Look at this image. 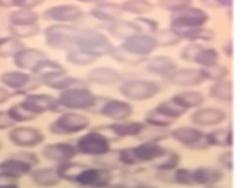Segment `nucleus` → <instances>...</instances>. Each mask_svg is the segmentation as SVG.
Instances as JSON below:
<instances>
[{"mask_svg":"<svg viewBox=\"0 0 249 188\" xmlns=\"http://www.w3.org/2000/svg\"><path fill=\"white\" fill-rule=\"evenodd\" d=\"M205 80L218 82L226 80L229 74V69L225 66L220 65L219 64L208 68H200Z\"/></svg>","mask_w":249,"mask_h":188,"instance_id":"obj_32","label":"nucleus"},{"mask_svg":"<svg viewBox=\"0 0 249 188\" xmlns=\"http://www.w3.org/2000/svg\"><path fill=\"white\" fill-rule=\"evenodd\" d=\"M164 154L165 152L161 146L154 142H145L133 148L122 150L120 158L124 164L133 165L138 162L157 160Z\"/></svg>","mask_w":249,"mask_h":188,"instance_id":"obj_2","label":"nucleus"},{"mask_svg":"<svg viewBox=\"0 0 249 188\" xmlns=\"http://www.w3.org/2000/svg\"><path fill=\"white\" fill-rule=\"evenodd\" d=\"M155 109L173 120L180 118L187 111V109L179 105L173 99L161 102Z\"/></svg>","mask_w":249,"mask_h":188,"instance_id":"obj_29","label":"nucleus"},{"mask_svg":"<svg viewBox=\"0 0 249 188\" xmlns=\"http://www.w3.org/2000/svg\"><path fill=\"white\" fill-rule=\"evenodd\" d=\"M172 137L184 145L193 147L202 142L204 134L196 128L181 127L174 130L172 133Z\"/></svg>","mask_w":249,"mask_h":188,"instance_id":"obj_18","label":"nucleus"},{"mask_svg":"<svg viewBox=\"0 0 249 188\" xmlns=\"http://www.w3.org/2000/svg\"><path fill=\"white\" fill-rule=\"evenodd\" d=\"M123 12L122 5L117 3L103 2L93 10L92 14L99 20L111 23L120 20Z\"/></svg>","mask_w":249,"mask_h":188,"instance_id":"obj_16","label":"nucleus"},{"mask_svg":"<svg viewBox=\"0 0 249 188\" xmlns=\"http://www.w3.org/2000/svg\"><path fill=\"white\" fill-rule=\"evenodd\" d=\"M14 124V121L9 115H7L3 112H0V129L8 128Z\"/></svg>","mask_w":249,"mask_h":188,"instance_id":"obj_40","label":"nucleus"},{"mask_svg":"<svg viewBox=\"0 0 249 188\" xmlns=\"http://www.w3.org/2000/svg\"><path fill=\"white\" fill-rule=\"evenodd\" d=\"M31 168L32 163L24 160V157L9 159L0 164L2 173L14 179L27 174L31 170Z\"/></svg>","mask_w":249,"mask_h":188,"instance_id":"obj_17","label":"nucleus"},{"mask_svg":"<svg viewBox=\"0 0 249 188\" xmlns=\"http://www.w3.org/2000/svg\"><path fill=\"white\" fill-rule=\"evenodd\" d=\"M147 70L158 75L168 77L177 69L178 64L173 58L166 55H158L150 58L145 64Z\"/></svg>","mask_w":249,"mask_h":188,"instance_id":"obj_15","label":"nucleus"},{"mask_svg":"<svg viewBox=\"0 0 249 188\" xmlns=\"http://www.w3.org/2000/svg\"></svg>","mask_w":249,"mask_h":188,"instance_id":"obj_44","label":"nucleus"},{"mask_svg":"<svg viewBox=\"0 0 249 188\" xmlns=\"http://www.w3.org/2000/svg\"><path fill=\"white\" fill-rule=\"evenodd\" d=\"M180 38L186 39L192 43H197L199 42H211L215 38L213 31L208 28L199 27L189 29L182 34Z\"/></svg>","mask_w":249,"mask_h":188,"instance_id":"obj_25","label":"nucleus"},{"mask_svg":"<svg viewBox=\"0 0 249 188\" xmlns=\"http://www.w3.org/2000/svg\"><path fill=\"white\" fill-rule=\"evenodd\" d=\"M168 79L173 84L181 87H195L205 80L201 69L194 68L176 69L168 76Z\"/></svg>","mask_w":249,"mask_h":188,"instance_id":"obj_9","label":"nucleus"},{"mask_svg":"<svg viewBox=\"0 0 249 188\" xmlns=\"http://www.w3.org/2000/svg\"><path fill=\"white\" fill-rule=\"evenodd\" d=\"M145 120L151 125H154V126L161 127H161L169 126L174 121L167 118V117L164 116L163 114H161V112H159L156 109L151 110L147 115Z\"/></svg>","mask_w":249,"mask_h":188,"instance_id":"obj_36","label":"nucleus"},{"mask_svg":"<svg viewBox=\"0 0 249 188\" xmlns=\"http://www.w3.org/2000/svg\"><path fill=\"white\" fill-rule=\"evenodd\" d=\"M85 52L97 58L110 54L113 48V44L108 38L99 32H89L85 34L81 39Z\"/></svg>","mask_w":249,"mask_h":188,"instance_id":"obj_7","label":"nucleus"},{"mask_svg":"<svg viewBox=\"0 0 249 188\" xmlns=\"http://www.w3.org/2000/svg\"><path fill=\"white\" fill-rule=\"evenodd\" d=\"M77 149L67 143L49 144L43 150L46 158L54 161H67L73 158L77 154Z\"/></svg>","mask_w":249,"mask_h":188,"instance_id":"obj_13","label":"nucleus"},{"mask_svg":"<svg viewBox=\"0 0 249 188\" xmlns=\"http://www.w3.org/2000/svg\"><path fill=\"white\" fill-rule=\"evenodd\" d=\"M154 39L157 41V45L161 47L175 46L180 43V36L177 34L175 33L171 29L168 30H162L160 32H157L155 33Z\"/></svg>","mask_w":249,"mask_h":188,"instance_id":"obj_33","label":"nucleus"},{"mask_svg":"<svg viewBox=\"0 0 249 188\" xmlns=\"http://www.w3.org/2000/svg\"><path fill=\"white\" fill-rule=\"evenodd\" d=\"M122 7L124 12L138 16L148 14L154 9V4L149 0H126Z\"/></svg>","mask_w":249,"mask_h":188,"instance_id":"obj_24","label":"nucleus"},{"mask_svg":"<svg viewBox=\"0 0 249 188\" xmlns=\"http://www.w3.org/2000/svg\"><path fill=\"white\" fill-rule=\"evenodd\" d=\"M109 55L116 61L124 64H138L144 60L137 58L125 51L121 46L113 47V50Z\"/></svg>","mask_w":249,"mask_h":188,"instance_id":"obj_35","label":"nucleus"},{"mask_svg":"<svg viewBox=\"0 0 249 188\" xmlns=\"http://www.w3.org/2000/svg\"><path fill=\"white\" fill-rule=\"evenodd\" d=\"M85 1H90V2H101V1H105V0H84Z\"/></svg>","mask_w":249,"mask_h":188,"instance_id":"obj_43","label":"nucleus"},{"mask_svg":"<svg viewBox=\"0 0 249 188\" xmlns=\"http://www.w3.org/2000/svg\"><path fill=\"white\" fill-rule=\"evenodd\" d=\"M178 157L176 154H170L167 157H164V160L158 165L159 169L163 170H169L176 167V165L178 163Z\"/></svg>","mask_w":249,"mask_h":188,"instance_id":"obj_39","label":"nucleus"},{"mask_svg":"<svg viewBox=\"0 0 249 188\" xmlns=\"http://www.w3.org/2000/svg\"><path fill=\"white\" fill-rule=\"evenodd\" d=\"M132 23L138 33L148 34H155L158 31V22L154 19L140 16L134 19Z\"/></svg>","mask_w":249,"mask_h":188,"instance_id":"obj_31","label":"nucleus"},{"mask_svg":"<svg viewBox=\"0 0 249 188\" xmlns=\"http://www.w3.org/2000/svg\"><path fill=\"white\" fill-rule=\"evenodd\" d=\"M192 3V0H158V5L161 9L172 13L190 7Z\"/></svg>","mask_w":249,"mask_h":188,"instance_id":"obj_34","label":"nucleus"},{"mask_svg":"<svg viewBox=\"0 0 249 188\" xmlns=\"http://www.w3.org/2000/svg\"><path fill=\"white\" fill-rule=\"evenodd\" d=\"M108 140L97 132H91L81 137L77 143V151L89 155H102L110 151Z\"/></svg>","mask_w":249,"mask_h":188,"instance_id":"obj_5","label":"nucleus"},{"mask_svg":"<svg viewBox=\"0 0 249 188\" xmlns=\"http://www.w3.org/2000/svg\"><path fill=\"white\" fill-rule=\"evenodd\" d=\"M120 46L131 55L144 61L158 48L154 36L141 33H136L129 36L123 41Z\"/></svg>","mask_w":249,"mask_h":188,"instance_id":"obj_4","label":"nucleus"},{"mask_svg":"<svg viewBox=\"0 0 249 188\" xmlns=\"http://www.w3.org/2000/svg\"><path fill=\"white\" fill-rule=\"evenodd\" d=\"M89 78L91 81L97 84L113 85L120 82L122 76L120 73L114 68L103 67L91 71Z\"/></svg>","mask_w":249,"mask_h":188,"instance_id":"obj_21","label":"nucleus"},{"mask_svg":"<svg viewBox=\"0 0 249 188\" xmlns=\"http://www.w3.org/2000/svg\"><path fill=\"white\" fill-rule=\"evenodd\" d=\"M110 128L119 137H132L139 135L143 131L144 125L138 122H123L113 124Z\"/></svg>","mask_w":249,"mask_h":188,"instance_id":"obj_28","label":"nucleus"},{"mask_svg":"<svg viewBox=\"0 0 249 188\" xmlns=\"http://www.w3.org/2000/svg\"><path fill=\"white\" fill-rule=\"evenodd\" d=\"M200 1L205 7L213 9L231 7L232 4V0H200Z\"/></svg>","mask_w":249,"mask_h":188,"instance_id":"obj_38","label":"nucleus"},{"mask_svg":"<svg viewBox=\"0 0 249 188\" xmlns=\"http://www.w3.org/2000/svg\"><path fill=\"white\" fill-rule=\"evenodd\" d=\"M13 143L21 147H35L43 141V134L38 130L27 127L15 128L9 134Z\"/></svg>","mask_w":249,"mask_h":188,"instance_id":"obj_10","label":"nucleus"},{"mask_svg":"<svg viewBox=\"0 0 249 188\" xmlns=\"http://www.w3.org/2000/svg\"><path fill=\"white\" fill-rule=\"evenodd\" d=\"M210 94L217 100L231 102L232 99V83L226 80L215 82L210 88Z\"/></svg>","mask_w":249,"mask_h":188,"instance_id":"obj_26","label":"nucleus"},{"mask_svg":"<svg viewBox=\"0 0 249 188\" xmlns=\"http://www.w3.org/2000/svg\"><path fill=\"white\" fill-rule=\"evenodd\" d=\"M111 176L106 170L88 169L80 170L73 181L82 186L102 188L108 185Z\"/></svg>","mask_w":249,"mask_h":188,"instance_id":"obj_8","label":"nucleus"},{"mask_svg":"<svg viewBox=\"0 0 249 188\" xmlns=\"http://www.w3.org/2000/svg\"><path fill=\"white\" fill-rule=\"evenodd\" d=\"M107 31L113 37L122 41L138 33L132 22L123 21L121 20L110 23Z\"/></svg>","mask_w":249,"mask_h":188,"instance_id":"obj_23","label":"nucleus"},{"mask_svg":"<svg viewBox=\"0 0 249 188\" xmlns=\"http://www.w3.org/2000/svg\"><path fill=\"white\" fill-rule=\"evenodd\" d=\"M226 114L217 108L206 107L198 109L192 115V120L200 126H212L225 120Z\"/></svg>","mask_w":249,"mask_h":188,"instance_id":"obj_12","label":"nucleus"},{"mask_svg":"<svg viewBox=\"0 0 249 188\" xmlns=\"http://www.w3.org/2000/svg\"><path fill=\"white\" fill-rule=\"evenodd\" d=\"M232 40L228 39L227 42L224 43L223 46V52L224 55H227L228 58H231L232 57Z\"/></svg>","mask_w":249,"mask_h":188,"instance_id":"obj_42","label":"nucleus"},{"mask_svg":"<svg viewBox=\"0 0 249 188\" xmlns=\"http://www.w3.org/2000/svg\"><path fill=\"white\" fill-rule=\"evenodd\" d=\"M121 93L132 101H144L154 97L160 91L156 82L146 80H133L125 82L120 87Z\"/></svg>","mask_w":249,"mask_h":188,"instance_id":"obj_3","label":"nucleus"},{"mask_svg":"<svg viewBox=\"0 0 249 188\" xmlns=\"http://www.w3.org/2000/svg\"><path fill=\"white\" fill-rule=\"evenodd\" d=\"M192 173H193V179L195 183L205 185V186H211V185H215L217 182L221 181V178H222L221 172L218 169L211 167V166L199 168L195 171H192Z\"/></svg>","mask_w":249,"mask_h":188,"instance_id":"obj_20","label":"nucleus"},{"mask_svg":"<svg viewBox=\"0 0 249 188\" xmlns=\"http://www.w3.org/2000/svg\"><path fill=\"white\" fill-rule=\"evenodd\" d=\"M101 111L103 115L107 118L116 120H124L132 115L133 109L128 102L111 100L105 103Z\"/></svg>","mask_w":249,"mask_h":188,"instance_id":"obj_14","label":"nucleus"},{"mask_svg":"<svg viewBox=\"0 0 249 188\" xmlns=\"http://www.w3.org/2000/svg\"><path fill=\"white\" fill-rule=\"evenodd\" d=\"M220 162L221 164L228 169H231L232 168V154L231 153H224L221 156Z\"/></svg>","mask_w":249,"mask_h":188,"instance_id":"obj_41","label":"nucleus"},{"mask_svg":"<svg viewBox=\"0 0 249 188\" xmlns=\"http://www.w3.org/2000/svg\"><path fill=\"white\" fill-rule=\"evenodd\" d=\"M89 121L87 117L75 113H68L58 118L52 125L54 134H71L79 132L89 126Z\"/></svg>","mask_w":249,"mask_h":188,"instance_id":"obj_6","label":"nucleus"},{"mask_svg":"<svg viewBox=\"0 0 249 188\" xmlns=\"http://www.w3.org/2000/svg\"><path fill=\"white\" fill-rule=\"evenodd\" d=\"M220 54L215 48H205L199 45L194 55L192 63L201 66L202 68H208L218 64Z\"/></svg>","mask_w":249,"mask_h":188,"instance_id":"obj_19","label":"nucleus"},{"mask_svg":"<svg viewBox=\"0 0 249 188\" xmlns=\"http://www.w3.org/2000/svg\"><path fill=\"white\" fill-rule=\"evenodd\" d=\"M208 144L219 147H230L232 144V132L231 130H217L207 136Z\"/></svg>","mask_w":249,"mask_h":188,"instance_id":"obj_30","label":"nucleus"},{"mask_svg":"<svg viewBox=\"0 0 249 188\" xmlns=\"http://www.w3.org/2000/svg\"><path fill=\"white\" fill-rule=\"evenodd\" d=\"M172 99L186 109L201 106L205 101L203 94L198 91H183L175 95Z\"/></svg>","mask_w":249,"mask_h":188,"instance_id":"obj_22","label":"nucleus"},{"mask_svg":"<svg viewBox=\"0 0 249 188\" xmlns=\"http://www.w3.org/2000/svg\"><path fill=\"white\" fill-rule=\"evenodd\" d=\"M35 182L41 187H51L59 183L62 178L57 171L52 169H40L33 175Z\"/></svg>","mask_w":249,"mask_h":188,"instance_id":"obj_27","label":"nucleus"},{"mask_svg":"<svg viewBox=\"0 0 249 188\" xmlns=\"http://www.w3.org/2000/svg\"><path fill=\"white\" fill-rule=\"evenodd\" d=\"M62 103L73 109H87L95 105L94 95L87 90H76L68 92L62 97Z\"/></svg>","mask_w":249,"mask_h":188,"instance_id":"obj_11","label":"nucleus"},{"mask_svg":"<svg viewBox=\"0 0 249 188\" xmlns=\"http://www.w3.org/2000/svg\"><path fill=\"white\" fill-rule=\"evenodd\" d=\"M175 179L180 185H192L195 182L193 179V173L187 169H179L175 174Z\"/></svg>","mask_w":249,"mask_h":188,"instance_id":"obj_37","label":"nucleus"},{"mask_svg":"<svg viewBox=\"0 0 249 188\" xmlns=\"http://www.w3.org/2000/svg\"><path fill=\"white\" fill-rule=\"evenodd\" d=\"M209 20V15L202 9L189 7L173 13L170 17V28L180 36L189 29L202 27ZM181 39V38H180Z\"/></svg>","mask_w":249,"mask_h":188,"instance_id":"obj_1","label":"nucleus"}]
</instances>
